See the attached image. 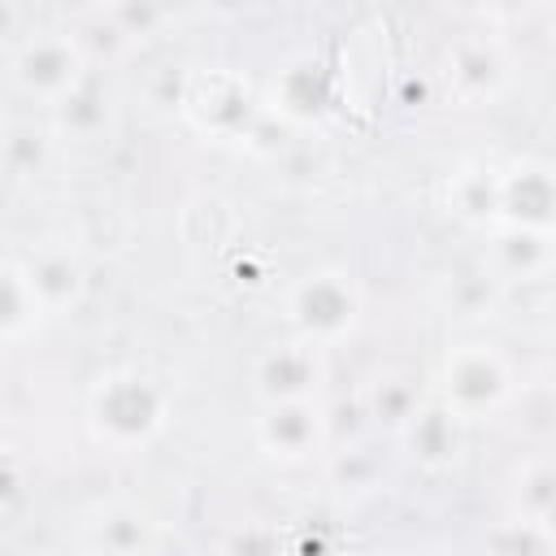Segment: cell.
Returning <instances> with one entry per match:
<instances>
[{"mask_svg":"<svg viewBox=\"0 0 556 556\" xmlns=\"http://www.w3.org/2000/svg\"><path fill=\"white\" fill-rule=\"evenodd\" d=\"M439 404L460 421L500 413L513 400V365L491 343H456L439 365Z\"/></svg>","mask_w":556,"mask_h":556,"instance_id":"3","label":"cell"},{"mask_svg":"<svg viewBox=\"0 0 556 556\" xmlns=\"http://www.w3.org/2000/svg\"><path fill=\"white\" fill-rule=\"evenodd\" d=\"M9 78L43 100V104H61L65 96H74L83 83H87V56L74 39V30H30L13 52H9Z\"/></svg>","mask_w":556,"mask_h":556,"instance_id":"4","label":"cell"},{"mask_svg":"<svg viewBox=\"0 0 556 556\" xmlns=\"http://www.w3.org/2000/svg\"><path fill=\"white\" fill-rule=\"evenodd\" d=\"M452 208L473 226H495L500 217V174L495 169H460L452 182Z\"/></svg>","mask_w":556,"mask_h":556,"instance_id":"16","label":"cell"},{"mask_svg":"<svg viewBox=\"0 0 556 556\" xmlns=\"http://www.w3.org/2000/svg\"><path fill=\"white\" fill-rule=\"evenodd\" d=\"M91 434L117 452L152 443L169 421V391L143 369H109L87 395Z\"/></svg>","mask_w":556,"mask_h":556,"instance_id":"1","label":"cell"},{"mask_svg":"<svg viewBox=\"0 0 556 556\" xmlns=\"http://www.w3.org/2000/svg\"><path fill=\"white\" fill-rule=\"evenodd\" d=\"M226 556H282V539L265 521H248L226 534Z\"/></svg>","mask_w":556,"mask_h":556,"instance_id":"21","label":"cell"},{"mask_svg":"<svg viewBox=\"0 0 556 556\" xmlns=\"http://www.w3.org/2000/svg\"><path fill=\"white\" fill-rule=\"evenodd\" d=\"M182 217H200L204 222V235L195 239V248H217V243H226L230 235H235V208L222 200V195H195L187 208H182Z\"/></svg>","mask_w":556,"mask_h":556,"instance_id":"20","label":"cell"},{"mask_svg":"<svg viewBox=\"0 0 556 556\" xmlns=\"http://www.w3.org/2000/svg\"><path fill=\"white\" fill-rule=\"evenodd\" d=\"M104 22L122 35V39H135V35H148L152 26H161L169 13L156 9V4H113V9H100Z\"/></svg>","mask_w":556,"mask_h":556,"instance_id":"22","label":"cell"},{"mask_svg":"<svg viewBox=\"0 0 556 556\" xmlns=\"http://www.w3.org/2000/svg\"><path fill=\"white\" fill-rule=\"evenodd\" d=\"M56 122H61L65 135L87 139V135H96V130L109 122V104H104V96L91 91V83H83L74 96H65V100L56 104Z\"/></svg>","mask_w":556,"mask_h":556,"instance_id":"19","label":"cell"},{"mask_svg":"<svg viewBox=\"0 0 556 556\" xmlns=\"http://www.w3.org/2000/svg\"><path fill=\"white\" fill-rule=\"evenodd\" d=\"M161 539L156 517L135 500H109L96 504L83 521V543L96 556H148Z\"/></svg>","mask_w":556,"mask_h":556,"instance_id":"8","label":"cell"},{"mask_svg":"<svg viewBox=\"0 0 556 556\" xmlns=\"http://www.w3.org/2000/svg\"><path fill=\"white\" fill-rule=\"evenodd\" d=\"M482 269L495 282H530L552 269V230H526V226H491Z\"/></svg>","mask_w":556,"mask_h":556,"instance_id":"9","label":"cell"},{"mask_svg":"<svg viewBox=\"0 0 556 556\" xmlns=\"http://www.w3.org/2000/svg\"><path fill=\"white\" fill-rule=\"evenodd\" d=\"M287 321L295 326V339L308 348H330L348 339L361 321V287L348 269L321 265L308 269L287 291Z\"/></svg>","mask_w":556,"mask_h":556,"instance_id":"2","label":"cell"},{"mask_svg":"<svg viewBox=\"0 0 556 556\" xmlns=\"http://www.w3.org/2000/svg\"><path fill=\"white\" fill-rule=\"evenodd\" d=\"M443 74H447V87L460 104H486L508 87L513 61H508L500 39L473 30V35H460V39L447 43Z\"/></svg>","mask_w":556,"mask_h":556,"instance_id":"5","label":"cell"},{"mask_svg":"<svg viewBox=\"0 0 556 556\" xmlns=\"http://www.w3.org/2000/svg\"><path fill=\"white\" fill-rule=\"evenodd\" d=\"M421 400H426V395H421L417 378L404 374V369H387V374H378V378L369 382V391H365V408H369V417L382 421V426H391V430H400V426L413 417V408H417Z\"/></svg>","mask_w":556,"mask_h":556,"instance_id":"14","label":"cell"},{"mask_svg":"<svg viewBox=\"0 0 556 556\" xmlns=\"http://www.w3.org/2000/svg\"><path fill=\"white\" fill-rule=\"evenodd\" d=\"M56 156V139L52 130L35 126V122H9L0 126V169L9 178H35L52 165Z\"/></svg>","mask_w":556,"mask_h":556,"instance_id":"13","label":"cell"},{"mask_svg":"<svg viewBox=\"0 0 556 556\" xmlns=\"http://www.w3.org/2000/svg\"><path fill=\"white\" fill-rule=\"evenodd\" d=\"M326 426H330V417L321 413L317 400L265 404V413L256 417V443L265 456L295 465V460H308L326 443Z\"/></svg>","mask_w":556,"mask_h":556,"instance_id":"7","label":"cell"},{"mask_svg":"<svg viewBox=\"0 0 556 556\" xmlns=\"http://www.w3.org/2000/svg\"><path fill=\"white\" fill-rule=\"evenodd\" d=\"M22 269H26V282H30L35 300H39L43 317H48V313H61V308H70V304L83 300L87 274H83V261H78L65 243H43L30 261H22Z\"/></svg>","mask_w":556,"mask_h":556,"instance_id":"11","label":"cell"},{"mask_svg":"<svg viewBox=\"0 0 556 556\" xmlns=\"http://www.w3.org/2000/svg\"><path fill=\"white\" fill-rule=\"evenodd\" d=\"M421 556H452V552H421Z\"/></svg>","mask_w":556,"mask_h":556,"instance_id":"24","label":"cell"},{"mask_svg":"<svg viewBox=\"0 0 556 556\" xmlns=\"http://www.w3.org/2000/svg\"><path fill=\"white\" fill-rule=\"evenodd\" d=\"M321 356L317 348L300 343V339H287V343H274L265 348L256 361H252V391L261 404H291V400H313L317 387H321Z\"/></svg>","mask_w":556,"mask_h":556,"instance_id":"6","label":"cell"},{"mask_svg":"<svg viewBox=\"0 0 556 556\" xmlns=\"http://www.w3.org/2000/svg\"><path fill=\"white\" fill-rule=\"evenodd\" d=\"M43 317L22 261H0V339H22Z\"/></svg>","mask_w":556,"mask_h":556,"instance_id":"15","label":"cell"},{"mask_svg":"<svg viewBox=\"0 0 556 556\" xmlns=\"http://www.w3.org/2000/svg\"><path fill=\"white\" fill-rule=\"evenodd\" d=\"M9 491H13V486H4V482H0V513H4V504H9Z\"/></svg>","mask_w":556,"mask_h":556,"instance_id":"23","label":"cell"},{"mask_svg":"<svg viewBox=\"0 0 556 556\" xmlns=\"http://www.w3.org/2000/svg\"><path fill=\"white\" fill-rule=\"evenodd\" d=\"M460 417L447 408V404H439V400H421L417 408H413V417L400 426V439H404V447L426 465V469H443V465H452L456 456H460Z\"/></svg>","mask_w":556,"mask_h":556,"instance_id":"12","label":"cell"},{"mask_svg":"<svg viewBox=\"0 0 556 556\" xmlns=\"http://www.w3.org/2000/svg\"><path fill=\"white\" fill-rule=\"evenodd\" d=\"M443 304L452 308V313H460V317H482L491 304H495V295H500V282L478 265V269H456L447 282H443Z\"/></svg>","mask_w":556,"mask_h":556,"instance_id":"18","label":"cell"},{"mask_svg":"<svg viewBox=\"0 0 556 556\" xmlns=\"http://www.w3.org/2000/svg\"><path fill=\"white\" fill-rule=\"evenodd\" d=\"M556 486V478H552V465L543 460V456H534V460H526L521 465V473H517V521H530V526H539V530H547L552 526V491Z\"/></svg>","mask_w":556,"mask_h":556,"instance_id":"17","label":"cell"},{"mask_svg":"<svg viewBox=\"0 0 556 556\" xmlns=\"http://www.w3.org/2000/svg\"><path fill=\"white\" fill-rule=\"evenodd\" d=\"M495 226L552 230V169L543 161H521L500 174V217Z\"/></svg>","mask_w":556,"mask_h":556,"instance_id":"10","label":"cell"}]
</instances>
